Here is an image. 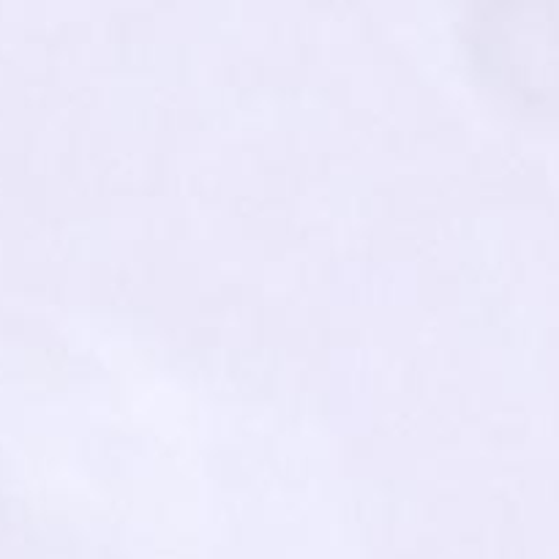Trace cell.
<instances>
[{
	"instance_id": "obj_1",
	"label": "cell",
	"mask_w": 559,
	"mask_h": 559,
	"mask_svg": "<svg viewBox=\"0 0 559 559\" xmlns=\"http://www.w3.org/2000/svg\"><path fill=\"white\" fill-rule=\"evenodd\" d=\"M469 31L473 60L497 91L559 112V5H484Z\"/></svg>"
}]
</instances>
